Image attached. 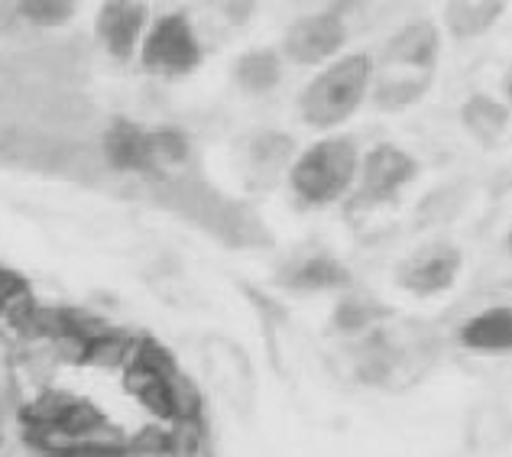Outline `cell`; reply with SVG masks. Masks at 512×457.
I'll list each match as a JSON object with an SVG mask.
<instances>
[{
    "mask_svg": "<svg viewBox=\"0 0 512 457\" xmlns=\"http://www.w3.org/2000/svg\"><path fill=\"white\" fill-rule=\"evenodd\" d=\"M441 62V26L435 20H412L396 30L373 59L370 104L383 114H399L419 104L435 85Z\"/></svg>",
    "mask_w": 512,
    "mask_h": 457,
    "instance_id": "6da1fadb",
    "label": "cell"
},
{
    "mask_svg": "<svg viewBox=\"0 0 512 457\" xmlns=\"http://www.w3.org/2000/svg\"><path fill=\"white\" fill-rule=\"evenodd\" d=\"M360 143L344 133H331L308 143L289 166V192L299 208H331L350 198L360 172Z\"/></svg>",
    "mask_w": 512,
    "mask_h": 457,
    "instance_id": "7a4b0ae2",
    "label": "cell"
},
{
    "mask_svg": "<svg viewBox=\"0 0 512 457\" xmlns=\"http://www.w3.org/2000/svg\"><path fill=\"white\" fill-rule=\"evenodd\" d=\"M373 56L350 52L328 62L299 94V117L312 130H338L370 101Z\"/></svg>",
    "mask_w": 512,
    "mask_h": 457,
    "instance_id": "3957f363",
    "label": "cell"
},
{
    "mask_svg": "<svg viewBox=\"0 0 512 457\" xmlns=\"http://www.w3.org/2000/svg\"><path fill=\"white\" fill-rule=\"evenodd\" d=\"M137 59L143 72L159 75V78H185L192 75L201 62H205V46L195 30V23L182 10L159 13L150 20Z\"/></svg>",
    "mask_w": 512,
    "mask_h": 457,
    "instance_id": "277c9868",
    "label": "cell"
},
{
    "mask_svg": "<svg viewBox=\"0 0 512 457\" xmlns=\"http://www.w3.org/2000/svg\"><path fill=\"white\" fill-rule=\"evenodd\" d=\"M419 179V159L396 143H376L363 153L357 185L350 192L354 208H380L396 201L406 188Z\"/></svg>",
    "mask_w": 512,
    "mask_h": 457,
    "instance_id": "5b68a950",
    "label": "cell"
},
{
    "mask_svg": "<svg viewBox=\"0 0 512 457\" xmlns=\"http://www.w3.org/2000/svg\"><path fill=\"white\" fill-rule=\"evenodd\" d=\"M350 39L347 13L341 10H308L299 20L289 23L286 36H282V56L292 65H328L341 56V49Z\"/></svg>",
    "mask_w": 512,
    "mask_h": 457,
    "instance_id": "8992f818",
    "label": "cell"
},
{
    "mask_svg": "<svg viewBox=\"0 0 512 457\" xmlns=\"http://www.w3.org/2000/svg\"><path fill=\"white\" fill-rule=\"evenodd\" d=\"M464 270L461 247L448 244V240H435L425 244L396 266V286L402 292L415 295V299H435L454 289Z\"/></svg>",
    "mask_w": 512,
    "mask_h": 457,
    "instance_id": "52a82bcc",
    "label": "cell"
},
{
    "mask_svg": "<svg viewBox=\"0 0 512 457\" xmlns=\"http://www.w3.org/2000/svg\"><path fill=\"white\" fill-rule=\"evenodd\" d=\"M146 30H150L146 0H101L98 17H94V36L111 59L130 62L140 52Z\"/></svg>",
    "mask_w": 512,
    "mask_h": 457,
    "instance_id": "ba28073f",
    "label": "cell"
},
{
    "mask_svg": "<svg viewBox=\"0 0 512 457\" xmlns=\"http://www.w3.org/2000/svg\"><path fill=\"white\" fill-rule=\"evenodd\" d=\"M104 159L114 172H133V176L156 172L150 127L137 124V120L117 117L104 133Z\"/></svg>",
    "mask_w": 512,
    "mask_h": 457,
    "instance_id": "9c48e42d",
    "label": "cell"
},
{
    "mask_svg": "<svg viewBox=\"0 0 512 457\" xmlns=\"http://www.w3.org/2000/svg\"><path fill=\"white\" fill-rule=\"evenodd\" d=\"M279 286L299 295H318V292H347L354 286V276L328 253H308L302 260H292L279 273Z\"/></svg>",
    "mask_w": 512,
    "mask_h": 457,
    "instance_id": "30bf717a",
    "label": "cell"
},
{
    "mask_svg": "<svg viewBox=\"0 0 512 457\" xmlns=\"http://www.w3.org/2000/svg\"><path fill=\"white\" fill-rule=\"evenodd\" d=\"M457 344L480 357L512 354V305H490L457 328Z\"/></svg>",
    "mask_w": 512,
    "mask_h": 457,
    "instance_id": "8fae6325",
    "label": "cell"
},
{
    "mask_svg": "<svg viewBox=\"0 0 512 457\" xmlns=\"http://www.w3.org/2000/svg\"><path fill=\"white\" fill-rule=\"evenodd\" d=\"M299 156V146L282 130H260L247 140L244 150V166L247 176L256 185H276V179L289 176L292 159Z\"/></svg>",
    "mask_w": 512,
    "mask_h": 457,
    "instance_id": "7c38bea8",
    "label": "cell"
},
{
    "mask_svg": "<svg viewBox=\"0 0 512 457\" xmlns=\"http://www.w3.org/2000/svg\"><path fill=\"white\" fill-rule=\"evenodd\" d=\"M464 445L477 457L503 454L512 445V412L503 402L483 399L477 406H470L464 419Z\"/></svg>",
    "mask_w": 512,
    "mask_h": 457,
    "instance_id": "4fadbf2b",
    "label": "cell"
},
{
    "mask_svg": "<svg viewBox=\"0 0 512 457\" xmlns=\"http://www.w3.org/2000/svg\"><path fill=\"white\" fill-rule=\"evenodd\" d=\"M282 75H286V56H282V49L273 46H256L240 52L231 69L234 85L244 94H253V98L276 91L282 85Z\"/></svg>",
    "mask_w": 512,
    "mask_h": 457,
    "instance_id": "5bb4252c",
    "label": "cell"
},
{
    "mask_svg": "<svg viewBox=\"0 0 512 457\" xmlns=\"http://www.w3.org/2000/svg\"><path fill=\"white\" fill-rule=\"evenodd\" d=\"M461 124L480 146H496V143H503V137L509 133L512 107L496 101L493 94L477 91L461 104Z\"/></svg>",
    "mask_w": 512,
    "mask_h": 457,
    "instance_id": "9a60e30c",
    "label": "cell"
},
{
    "mask_svg": "<svg viewBox=\"0 0 512 457\" xmlns=\"http://www.w3.org/2000/svg\"><path fill=\"white\" fill-rule=\"evenodd\" d=\"M506 7L509 0H448L444 4V30L454 39H477L500 23Z\"/></svg>",
    "mask_w": 512,
    "mask_h": 457,
    "instance_id": "2e32d148",
    "label": "cell"
},
{
    "mask_svg": "<svg viewBox=\"0 0 512 457\" xmlns=\"http://www.w3.org/2000/svg\"><path fill=\"white\" fill-rule=\"evenodd\" d=\"M386 321V305L370 299L363 292H344L338 302H334L331 312V331L341 334V338L357 341L363 334H370L376 328H383Z\"/></svg>",
    "mask_w": 512,
    "mask_h": 457,
    "instance_id": "e0dca14e",
    "label": "cell"
},
{
    "mask_svg": "<svg viewBox=\"0 0 512 457\" xmlns=\"http://www.w3.org/2000/svg\"><path fill=\"white\" fill-rule=\"evenodd\" d=\"M211 360V380L218 383V389L234 402V406H250L253 399V376L244 354L237 351L231 344H218V351H208Z\"/></svg>",
    "mask_w": 512,
    "mask_h": 457,
    "instance_id": "ac0fdd59",
    "label": "cell"
},
{
    "mask_svg": "<svg viewBox=\"0 0 512 457\" xmlns=\"http://www.w3.org/2000/svg\"><path fill=\"white\" fill-rule=\"evenodd\" d=\"M78 13V0H17V17L36 30H59L69 26Z\"/></svg>",
    "mask_w": 512,
    "mask_h": 457,
    "instance_id": "d6986e66",
    "label": "cell"
},
{
    "mask_svg": "<svg viewBox=\"0 0 512 457\" xmlns=\"http://www.w3.org/2000/svg\"><path fill=\"white\" fill-rule=\"evenodd\" d=\"M150 143H153V166L156 172L163 169H182L188 159H192V143H188L185 130L179 127H153L150 130Z\"/></svg>",
    "mask_w": 512,
    "mask_h": 457,
    "instance_id": "ffe728a7",
    "label": "cell"
},
{
    "mask_svg": "<svg viewBox=\"0 0 512 457\" xmlns=\"http://www.w3.org/2000/svg\"><path fill=\"white\" fill-rule=\"evenodd\" d=\"M205 7L227 26H247L256 17L260 0H205Z\"/></svg>",
    "mask_w": 512,
    "mask_h": 457,
    "instance_id": "44dd1931",
    "label": "cell"
},
{
    "mask_svg": "<svg viewBox=\"0 0 512 457\" xmlns=\"http://www.w3.org/2000/svg\"><path fill=\"white\" fill-rule=\"evenodd\" d=\"M299 4H308L312 10H341V13H354L360 7H367L370 0H299Z\"/></svg>",
    "mask_w": 512,
    "mask_h": 457,
    "instance_id": "7402d4cb",
    "label": "cell"
},
{
    "mask_svg": "<svg viewBox=\"0 0 512 457\" xmlns=\"http://www.w3.org/2000/svg\"><path fill=\"white\" fill-rule=\"evenodd\" d=\"M7 441V402H4V393H0V445Z\"/></svg>",
    "mask_w": 512,
    "mask_h": 457,
    "instance_id": "603a6c76",
    "label": "cell"
},
{
    "mask_svg": "<svg viewBox=\"0 0 512 457\" xmlns=\"http://www.w3.org/2000/svg\"><path fill=\"white\" fill-rule=\"evenodd\" d=\"M506 104L512 107V78H509V82H506Z\"/></svg>",
    "mask_w": 512,
    "mask_h": 457,
    "instance_id": "cb8c5ba5",
    "label": "cell"
},
{
    "mask_svg": "<svg viewBox=\"0 0 512 457\" xmlns=\"http://www.w3.org/2000/svg\"><path fill=\"white\" fill-rule=\"evenodd\" d=\"M506 253H509V257H512V231L506 234Z\"/></svg>",
    "mask_w": 512,
    "mask_h": 457,
    "instance_id": "d4e9b609",
    "label": "cell"
}]
</instances>
